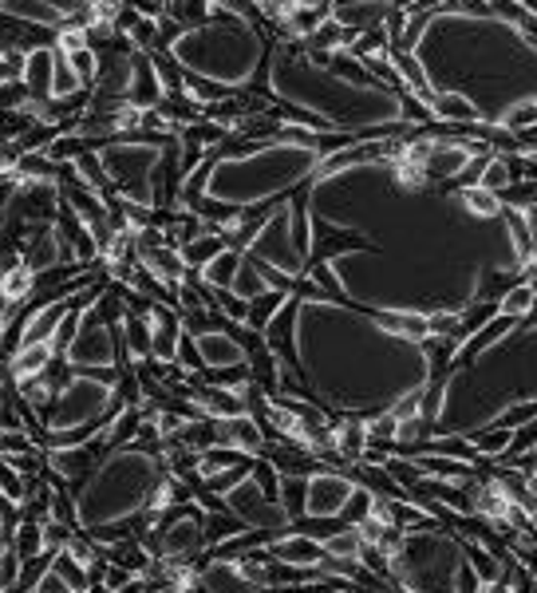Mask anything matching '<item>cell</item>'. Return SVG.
Listing matches in <instances>:
<instances>
[{
  "label": "cell",
  "instance_id": "5b68a950",
  "mask_svg": "<svg viewBox=\"0 0 537 593\" xmlns=\"http://www.w3.org/2000/svg\"><path fill=\"white\" fill-rule=\"evenodd\" d=\"M166 467L158 463V455L146 451L123 447L111 451L107 459L99 463L91 479L76 491L79 506V527H103V522H127L139 510L151 506L154 487L163 483Z\"/></svg>",
  "mask_w": 537,
  "mask_h": 593
},
{
  "label": "cell",
  "instance_id": "74e56055",
  "mask_svg": "<svg viewBox=\"0 0 537 593\" xmlns=\"http://www.w3.org/2000/svg\"><path fill=\"white\" fill-rule=\"evenodd\" d=\"M67 55V64L76 67V76L84 79V88H95V79H99V52L95 48H76V52H64Z\"/></svg>",
  "mask_w": 537,
  "mask_h": 593
},
{
  "label": "cell",
  "instance_id": "5bb4252c",
  "mask_svg": "<svg viewBox=\"0 0 537 593\" xmlns=\"http://www.w3.org/2000/svg\"><path fill=\"white\" fill-rule=\"evenodd\" d=\"M218 443L221 447H233L242 451V455H250V459H261L265 447H269V436H265V428L257 424V416H233V419H218Z\"/></svg>",
  "mask_w": 537,
  "mask_h": 593
},
{
  "label": "cell",
  "instance_id": "484cf974",
  "mask_svg": "<svg viewBox=\"0 0 537 593\" xmlns=\"http://www.w3.org/2000/svg\"><path fill=\"white\" fill-rule=\"evenodd\" d=\"M9 542H12V550L21 554V562H33V558H40V554H52L44 542V522H33V518H21L16 530L9 534Z\"/></svg>",
  "mask_w": 537,
  "mask_h": 593
},
{
  "label": "cell",
  "instance_id": "8992f818",
  "mask_svg": "<svg viewBox=\"0 0 537 593\" xmlns=\"http://www.w3.org/2000/svg\"><path fill=\"white\" fill-rule=\"evenodd\" d=\"M170 139L175 135L135 131L111 139L107 147H99V163L107 171L111 190L127 198V202H139V206H163L158 178H163V159Z\"/></svg>",
  "mask_w": 537,
  "mask_h": 593
},
{
  "label": "cell",
  "instance_id": "ac0fdd59",
  "mask_svg": "<svg viewBox=\"0 0 537 593\" xmlns=\"http://www.w3.org/2000/svg\"><path fill=\"white\" fill-rule=\"evenodd\" d=\"M166 99V84L154 67V55L151 52H135V79H131V103L135 108H158Z\"/></svg>",
  "mask_w": 537,
  "mask_h": 593
},
{
  "label": "cell",
  "instance_id": "9c48e42d",
  "mask_svg": "<svg viewBox=\"0 0 537 593\" xmlns=\"http://www.w3.org/2000/svg\"><path fill=\"white\" fill-rule=\"evenodd\" d=\"M67 364L76 373H119L123 368V344H119V329L103 320L99 313V301L79 313V329L67 344Z\"/></svg>",
  "mask_w": 537,
  "mask_h": 593
},
{
  "label": "cell",
  "instance_id": "277c9868",
  "mask_svg": "<svg viewBox=\"0 0 537 593\" xmlns=\"http://www.w3.org/2000/svg\"><path fill=\"white\" fill-rule=\"evenodd\" d=\"M265 52L269 48H265L261 28L226 9L197 28H182V36L170 45V55L182 64V72L214 79L230 91L250 88L265 64Z\"/></svg>",
  "mask_w": 537,
  "mask_h": 593
},
{
  "label": "cell",
  "instance_id": "7bdbcfd3",
  "mask_svg": "<svg viewBox=\"0 0 537 593\" xmlns=\"http://www.w3.org/2000/svg\"><path fill=\"white\" fill-rule=\"evenodd\" d=\"M4 384H9V380H0V400H4Z\"/></svg>",
  "mask_w": 537,
  "mask_h": 593
},
{
  "label": "cell",
  "instance_id": "4dcf8cb0",
  "mask_svg": "<svg viewBox=\"0 0 537 593\" xmlns=\"http://www.w3.org/2000/svg\"><path fill=\"white\" fill-rule=\"evenodd\" d=\"M534 308H537L534 281H517V286L498 301V313H502V317H514V320H526Z\"/></svg>",
  "mask_w": 537,
  "mask_h": 593
},
{
  "label": "cell",
  "instance_id": "7402d4cb",
  "mask_svg": "<svg viewBox=\"0 0 537 593\" xmlns=\"http://www.w3.org/2000/svg\"><path fill=\"white\" fill-rule=\"evenodd\" d=\"M60 352H55V344H24L16 356H12L9 364V376L16 380V384H24V380H36V376H44L48 373V364L55 361Z\"/></svg>",
  "mask_w": 537,
  "mask_h": 593
},
{
  "label": "cell",
  "instance_id": "4fadbf2b",
  "mask_svg": "<svg viewBox=\"0 0 537 593\" xmlns=\"http://www.w3.org/2000/svg\"><path fill=\"white\" fill-rule=\"evenodd\" d=\"M269 554L277 562H285V566H296V570H320L329 554H324V542L305 534V530H285V534H277L269 542Z\"/></svg>",
  "mask_w": 537,
  "mask_h": 593
},
{
  "label": "cell",
  "instance_id": "9a60e30c",
  "mask_svg": "<svg viewBox=\"0 0 537 593\" xmlns=\"http://www.w3.org/2000/svg\"><path fill=\"white\" fill-rule=\"evenodd\" d=\"M197 352H202V364L206 368H238V364H250V349H245L230 329H209L202 337H194Z\"/></svg>",
  "mask_w": 537,
  "mask_h": 593
},
{
  "label": "cell",
  "instance_id": "2e32d148",
  "mask_svg": "<svg viewBox=\"0 0 537 593\" xmlns=\"http://www.w3.org/2000/svg\"><path fill=\"white\" fill-rule=\"evenodd\" d=\"M202 590L206 593H261V585H253L245 578L238 558H209L202 566Z\"/></svg>",
  "mask_w": 537,
  "mask_h": 593
},
{
  "label": "cell",
  "instance_id": "ffe728a7",
  "mask_svg": "<svg viewBox=\"0 0 537 593\" xmlns=\"http://www.w3.org/2000/svg\"><path fill=\"white\" fill-rule=\"evenodd\" d=\"M55 76V48H33L24 52V88L33 99H52Z\"/></svg>",
  "mask_w": 537,
  "mask_h": 593
},
{
  "label": "cell",
  "instance_id": "30bf717a",
  "mask_svg": "<svg viewBox=\"0 0 537 593\" xmlns=\"http://www.w3.org/2000/svg\"><path fill=\"white\" fill-rule=\"evenodd\" d=\"M351 494H356V479L324 467L312 479H305V518H341Z\"/></svg>",
  "mask_w": 537,
  "mask_h": 593
},
{
  "label": "cell",
  "instance_id": "52a82bcc",
  "mask_svg": "<svg viewBox=\"0 0 537 593\" xmlns=\"http://www.w3.org/2000/svg\"><path fill=\"white\" fill-rule=\"evenodd\" d=\"M115 407H119V400H115V373H76L60 388L44 424L48 431L84 428V424L107 419Z\"/></svg>",
  "mask_w": 537,
  "mask_h": 593
},
{
  "label": "cell",
  "instance_id": "60d3db41",
  "mask_svg": "<svg viewBox=\"0 0 537 593\" xmlns=\"http://www.w3.org/2000/svg\"><path fill=\"white\" fill-rule=\"evenodd\" d=\"M131 582H135V573H131V570H123V566L107 562V570H103V590H107V593H119L123 585H131Z\"/></svg>",
  "mask_w": 537,
  "mask_h": 593
},
{
  "label": "cell",
  "instance_id": "d4e9b609",
  "mask_svg": "<svg viewBox=\"0 0 537 593\" xmlns=\"http://www.w3.org/2000/svg\"><path fill=\"white\" fill-rule=\"evenodd\" d=\"M293 301V293H285V289H269V293L253 296L250 301V317H245V329L250 332H265L269 329V320L281 313V308Z\"/></svg>",
  "mask_w": 537,
  "mask_h": 593
},
{
  "label": "cell",
  "instance_id": "836d02e7",
  "mask_svg": "<svg viewBox=\"0 0 537 593\" xmlns=\"http://www.w3.org/2000/svg\"><path fill=\"white\" fill-rule=\"evenodd\" d=\"M360 546H363V539L356 527H344L324 539V554H329L332 562H356L360 558Z\"/></svg>",
  "mask_w": 537,
  "mask_h": 593
},
{
  "label": "cell",
  "instance_id": "ab89813d",
  "mask_svg": "<svg viewBox=\"0 0 537 593\" xmlns=\"http://www.w3.org/2000/svg\"><path fill=\"white\" fill-rule=\"evenodd\" d=\"M16 578H21V554L12 550V542H4L0 546V593H9Z\"/></svg>",
  "mask_w": 537,
  "mask_h": 593
},
{
  "label": "cell",
  "instance_id": "e0dca14e",
  "mask_svg": "<svg viewBox=\"0 0 537 593\" xmlns=\"http://www.w3.org/2000/svg\"><path fill=\"white\" fill-rule=\"evenodd\" d=\"M392 9H395V0H360V4H341V9H332V21L360 36V33H372V28H384Z\"/></svg>",
  "mask_w": 537,
  "mask_h": 593
},
{
  "label": "cell",
  "instance_id": "b9f144b4",
  "mask_svg": "<svg viewBox=\"0 0 537 593\" xmlns=\"http://www.w3.org/2000/svg\"><path fill=\"white\" fill-rule=\"evenodd\" d=\"M33 593H76L72 585H67V578L64 573H55V570H48L40 582H36V590Z\"/></svg>",
  "mask_w": 537,
  "mask_h": 593
},
{
  "label": "cell",
  "instance_id": "cb8c5ba5",
  "mask_svg": "<svg viewBox=\"0 0 537 593\" xmlns=\"http://www.w3.org/2000/svg\"><path fill=\"white\" fill-rule=\"evenodd\" d=\"M123 349H127V356L139 364L151 361V352H154L151 317H135V313H127V320H123Z\"/></svg>",
  "mask_w": 537,
  "mask_h": 593
},
{
  "label": "cell",
  "instance_id": "8fae6325",
  "mask_svg": "<svg viewBox=\"0 0 537 593\" xmlns=\"http://www.w3.org/2000/svg\"><path fill=\"white\" fill-rule=\"evenodd\" d=\"M478 154H486V143H466V139H431L427 159H423V171L431 175V182H443V187H447V182H459L462 171H466Z\"/></svg>",
  "mask_w": 537,
  "mask_h": 593
},
{
  "label": "cell",
  "instance_id": "3957f363",
  "mask_svg": "<svg viewBox=\"0 0 537 593\" xmlns=\"http://www.w3.org/2000/svg\"><path fill=\"white\" fill-rule=\"evenodd\" d=\"M324 151L312 143H257L245 154H221L214 151L209 163L206 190L202 194L226 206H277V198L293 194L296 187H305L320 175Z\"/></svg>",
  "mask_w": 537,
  "mask_h": 593
},
{
  "label": "cell",
  "instance_id": "ee69618b",
  "mask_svg": "<svg viewBox=\"0 0 537 593\" xmlns=\"http://www.w3.org/2000/svg\"><path fill=\"white\" fill-rule=\"evenodd\" d=\"M0 530H4V522H0Z\"/></svg>",
  "mask_w": 537,
  "mask_h": 593
},
{
  "label": "cell",
  "instance_id": "83f0119b",
  "mask_svg": "<svg viewBox=\"0 0 537 593\" xmlns=\"http://www.w3.org/2000/svg\"><path fill=\"white\" fill-rule=\"evenodd\" d=\"M218 4L214 0H166V16L178 24V28H197L218 16Z\"/></svg>",
  "mask_w": 537,
  "mask_h": 593
},
{
  "label": "cell",
  "instance_id": "8d00e7d4",
  "mask_svg": "<svg viewBox=\"0 0 537 593\" xmlns=\"http://www.w3.org/2000/svg\"><path fill=\"white\" fill-rule=\"evenodd\" d=\"M16 175L21 178H60V163L48 159V151H33L16 159Z\"/></svg>",
  "mask_w": 537,
  "mask_h": 593
},
{
  "label": "cell",
  "instance_id": "6da1fadb",
  "mask_svg": "<svg viewBox=\"0 0 537 593\" xmlns=\"http://www.w3.org/2000/svg\"><path fill=\"white\" fill-rule=\"evenodd\" d=\"M411 55L431 91L466 96L483 127H502L510 111L537 99V33L494 9L443 4L427 16Z\"/></svg>",
  "mask_w": 537,
  "mask_h": 593
},
{
  "label": "cell",
  "instance_id": "44dd1931",
  "mask_svg": "<svg viewBox=\"0 0 537 593\" xmlns=\"http://www.w3.org/2000/svg\"><path fill=\"white\" fill-rule=\"evenodd\" d=\"M226 234H221V226H214V222H206V234H197L194 242H187L182 245V262H187V269L190 274H202V269H206L209 262H214V257H218L221 250H226Z\"/></svg>",
  "mask_w": 537,
  "mask_h": 593
},
{
  "label": "cell",
  "instance_id": "f546056e",
  "mask_svg": "<svg viewBox=\"0 0 537 593\" xmlns=\"http://www.w3.org/2000/svg\"><path fill=\"white\" fill-rule=\"evenodd\" d=\"M242 463H253L250 455H242V451H233V447H209L202 451V459H197V479H214V475L221 471H230V467H242Z\"/></svg>",
  "mask_w": 537,
  "mask_h": 593
},
{
  "label": "cell",
  "instance_id": "1f68e13d",
  "mask_svg": "<svg viewBox=\"0 0 537 593\" xmlns=\"http://www.w3.org/2000/svg\"><path fill=\"white\" fill-rule=\"evenodd\" d=\"M230 293H238L242 301H253V296L269 293V281H265L261 265L253 262L250 253L242 257V269H238V277H233V289H230Z\"/></svg>",
  "mask_w": 537,
  "mask_h": 593
},
{
  "label": "cell",
  "instance_id": "ba28073f",
  "mask_svg": "<svg viewBox=\"0 0 537 593\" xmlns=\"http://www.w3.org/2000/svg\"><path fill=\"white\" fill-rule=\"evenodd\" d=\"M245 253H250L253 262H265L273 265V269H281V274H289L293 281L308 277V250L301 245V234H296L293 198L277 202L269 210V218L261 222V230H257V238H253Z\"/></svg>",
  "mask_w": 537,
  "mask_h": 593
},
{
  "label": "cell",
  "instance_id": "4316f807",
  "mask_svg": "<svg viewBox=\"0 0 537 593\" xmlns=\"http://www.w3.org/2000/svg\"><path fill=\"white\" fill-rule=\"evenodd\" d=\"M33 289H36V274L24 265V257L0 277V301H4V305H28Z\"/></svg>",
  "mask_w": 537,
  "mask_h": 593
},
{
  "label": "cell",
  "instance_id": "d6a6232c",
  "mask_svg": "<svg viewBox=\"0 0 537 593\" xmlns=\"http://www.w3.org/2000/svg\"><path fill=\"white\" fill-rule=\"evenodd\" d=\"M242 530H250L233 510H218V515H206V546H221V542L238 539Z\"/></svg>",
  "mask_w": 537,
  "mask_h": 593
},
{
  "label": "cell",
  "instance_id": "f35d334b",
  "mask_svg": "<svg viewBox=\"0 0 537 593\" xmlns=\"http://www.w3.org/2000/svg\"><path fill=\"white\" fill-rule=\"evenodd\" d=\"M372 503H375V494L368 491V487L356 483V494H351V499H348V506H344V510H341V518H344V522H348V527H360L363 518L372 515Z\"/></svg>",
  "mask_w": 537,
  "mask_h": 593
},
{
  "label": "cell",
  "instance_id": "603a6c76",
  "mask_svg": "<svg viewBox=\"0 0 537 593\" xmlns=\"http://www.w3.org/2000/svg\"><path fill=\"white\" fill-rule=\"evenodd\" d=\"M459 202H462V210L478 222H498L506 214L502 194H494V190H486V187H459Z\"/></svg>",
  "mask_w": 537,
  "mask_h": 593
},
{
  "label": "cell",
  "instance_id": "d590c367",
  "mask_svg": "<svg viewBox=\"0 0 537 593\" xmlns=\"http://www.w3.org/2000/svg\"><path fill=\"white\" fill-rule=\"evenodd\" d=\"M52 570H55V573H64L67 585H72V590H76V593L91 590V573H88V566H79V562L72 558L67 550H60V554H55V558H52Z\"/></svg>",
  "mask_w": 537,
  "mask_h": 593
},
{
  "label": "cell",
  "instance_id": "d6986e66",
  "mask_svg": "<svg viewBox=\"0 0 537 593\" xmlns=\"http://www.w3.org/2000/svg\"><path fill=\"white\" fill-rule=\"evenodd\" d=\"M332 451L341 463H360L368 455V419L360 416H344L332 424Z\"/></svg>",
  "mask_w": 537,
  "mask_h": 593
},
{
  "label": "cell",
  "instance_id": "f1b7e54d",
  "mask_svg": "<svg viewBox=\"0 0 537 593\" xmlns=\"http://www.w3.org/2000/svg\"><path fill=\"white\" fill-rule=\"evenodd\" d=\"M242 250H233V245H226V250L214 257V262L202 269V281H206L209 289H233V277H238V269H242Z\"/></svg>",
  "mask_w": 537,
  "mask_h": 593
},
{
  "label": "cell",
  "instance_id": "7c38bea8",
  "mask_svg": "<svg viewBox=\"0 0 537 593\" xmlns=\"http://www.w3.org/2000/svg\"><path fill=\"white\" fill-rule=\"evenodd\" d=\"M21 257L33 274H44V269H52V265L76 262L72 250H67V242L60 238V230H55V222H40V226H33V230L24 234Z\"/></svg>",
  "mask_w": 537,
  "mask_h": 593
},
{
  "label": "cell",
  "instance_id": "7a4b0ae2",
  "mask_svg": "<svg viewBox=\"0 0 537 593\" xmlns=\"http://www.w3.org/2000/svg\"><path fill=\"white\" fill-rule=\"evenodd\" d=\"M269 96L277 103L317 115L329 131H395L407 123L404 91L384 88L380 79H348L308 55L301 40H281L269 55Z\"/></svg>",
  "mask_w": 537,
  "mask_h": 593
},
{
  "label": "cell",
  "instance_id": "e575fe53",
  "mask_svg": "<svg viewBox=\"0 0 537 593\" xmlns=\"http://www.w3.org/2000/svg\"><path fill=\"white\" fill-rule=\"evenodd\" d=\"M84 91V79L76 76V67L67 64V55L55 48V76H52V99H67Z\"/></svg>",
  "mask_w": 537,
  "mask_h": 593
}]
</instances>
